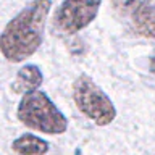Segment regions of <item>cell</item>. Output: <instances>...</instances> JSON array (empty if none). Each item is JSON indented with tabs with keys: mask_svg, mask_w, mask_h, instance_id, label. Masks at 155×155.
Returning a JSON list of instances; mask_svg holds the SVG:
<instances>
[{
	"mask_svg": "<svg viewBox=\"0 0 155 155\" xmlns=\"http://www.w3.org/2000/svg\"><path fill=\"white\" fill-rule=\"evenodd\" d=\"M52 0H32L0 34V53L10 63H21L39 50L44 41L45 21Z\"/></svg>",
	"mask_w": 155,
	"mask_h": 155,
	"instance_id": "obj_1",
	"label": "cell"
},
{
	"mask_svg": "<svg viewBox=\"0 0 155 155\" xmlns=\"http://www.w3.org/2000/svg\"><path fill=\"white\" fill-rule=\"evenodd\" d=\"M16 116L26 128L44 134H63L68 128L66 116L45 92L39 89L23 94L18 104Z\"/></svg>",
	"mask_w": 155,
	"mask_h": 155,
	"instance_id": "obj_2",
	"label": "cell"
},
{
	"mask_svg": "<svg viewBox=\"0 0 155 155\" xmlns=\"http://www.w3.org/2000/svg\"><path fill=\"white\" fill-rule=\"evenodd\" d=\"M73 100L84 116L99 126H107L116 118V107L87 74H79L73 82Z\"/></svg>",
	"mask_w": 155,
	"mask_h": 155,
	"instance_id": "obj_3",
	"label": "cell"
},
{
	"mask_svg": "<svg viewBox=\"0 0 155 155\" xmlns=\"http://www.w3.org/2000/svg\"><path fill=\"white\" fill-rule=\"evenodd\" d=\"M102 0H63L53 13L52 26L60 36H71L94 21Z\"/></svg>",
	"mask_w": 155,
	"mask_h": 155,
	"instance_id": "obj_4",
	"label": "cell"
},
{
	"mask_svg": "<svg viewBox=\"0 0 155 155\" xmlns=\"http://www.w3.org/2000/svg\"><path fill=\"white\" fill-rule=\"evenodd\" d=\"M42 81H44V76H42V71L39 70V66L24 65L18 70L15 82L12 84V89L16 94H24L28 91L39 89L42 86Z\"/></svg>",
	"mask_w": 155,
	"mask_h": 155,
	"instance_id": "obj_5",
	"label": "cell"
},
{
	"mask_svg": "<svg viewBox=\"0 0 155 155\" xmlns=\"http://www.w3.org/2000/svg\"><path fill=\"white\" fill-rule=\"evenodd\" d=\"M129 26L140 37L155 39V5H149L133 16H129Z\"/></svg>",
	"mask_w": 155,
	"mask_h": 155,
	"instance_id": "obj_6",
	"label": "cell"
},
{
	"mask_svg": "<svg viewBox=\"0 0 155 155\" xmlns=\"http://www.w3.org/2000/svg\"><path fill=\"white\" fill-rule=\"evenodd\" d=\"M12 149L18 155H45L50 149V145H48L47 140L41 139L39 136L26 133L13 140Z\"/></svg>",
	"mask_w": 155,
	"mask_h": 155,
	"instance_id": "obj_7",
	"label": "cell"
},
{
	"mask_svg": "<svg viewBox=\"0 0 155 155\" xmlns=\"http://www.w3.org/2000/svg\"><path fill=\"white\" fill-rule=\"evenodd\" d=\"M110 3H111V8L121 18L128 19L134 13H137L139 10L149 7V5H155V0H110Z\"/></svg>",
	"mask_w": 155,
	"mask_h": 155,
	"instance_id": "obj_8",
	"label": "cell"
},
{
	"mask_svg": "<svg viewBox=\"0 0 155 155\" xmlns=\"http://www.w3.org/2000/svg\"><path fill=\"white\" fill-rule=\"evenodd\" d=\"M149 68H150V73H152V74H155V57H150Z\"/></svg>",
	"mask_w": 155,
	"mask_h": 155,
	"instance_id": "obj_9",
	"label": "cell"
}]
</instances>
